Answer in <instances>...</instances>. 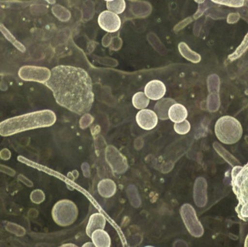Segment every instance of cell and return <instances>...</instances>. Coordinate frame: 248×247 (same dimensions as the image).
Segmentation results:
<instances>
[{
    "label": "cell",
    "mask_w": 248,
    "mask_h": 247,
    "mask_svg": "<svg viewBox=\"0 0 248 247\" xmlns=\"http://www.w3.org/2000/svg\"><path fill=\"white\" fill-rule=\"evenodd\" d=\"M47 2H49V4H55V0H46Z\"/></svg>",
    "instance_id": "obj_34"
},
{
    "label": "cell",
    "mask_w": 248,
    "mask_h": 247,
    "mask_svg": "<svg viewBox=\"0 0 248 247\" xmlns=\"http://www.w3.org/2000/svg\"><path fill=\"white\" fill-rule=\"evenodd\" d=\"M175 103H176V101L173 100V99L162 98L159 100L154 107V112L156 113L159 119L162 120L169 119V109Z\"/></svg>",
    "instance_id": "obj_14"
},
{
    "label": "cell",
    "mask_w": 248,
    "mask_h": 247,
    "mask_svg": "<svg viewBox=\"0 0 248 247\" xmlns=\"http://www.w3.org/2000/svg\"><path fill=\"white\" fill-rule=\"evenodd\" d=\"M99 26L108 33H115L120 29L122 20L120 17L113 12L106 10L99 15Z\"/></svg>",
    "instance_id": "obj_9"
},
{
    "label": "cell",
    "mask_w": 248,
    "mask_h": 247,
    "mask_svg": "<svg viewBox=\"0 0 248 247\" xmlns=\"http://www.w3.org/2000/svg\"><path fill=\"white\" fill-rule=\"evenodd\" d=\"M211 1L215 4L230 7H236V8L243 7L245 4V0H211Z\"/></svg>",
    "instance_id": "obj_25"
},
{
    "label": "cell",
    "mask_w": 248,
    "mask_h": 247,
    "mask_svg": "<svg viewBox=\"0 0 248 247\" xmlns=\"http://www.w3.org/2000/svg\"><path fill=\"white\" fill-rule=\"evenodd\" d=\"M18 75L23 81L45 84L50 78L51 71L45 67L25 65L19 70Z\"/></svg>",
    "instance_id": "obj_7"
},
{
    "label": "cell",
    "mask_w": 248,
    "mask_h": 247,
    "mask_svg": "<svg viewBox=\"0 0 248 247\" xmlns=\"http://www.w3.org/2000/svg\"><path fill=\"white\" fill-rule=\"evenodd\" d=\"M169 117L173 123H180L188 117L187 110L182 104L175 103L169 109Z\"/></svg>",
    "instance_id": "obj_16"
},
{
    "label": "cell",
    "mask_w": 248,
    "mask_h": 247,
    "mask_svg": "<svg viewBox=\"0 0 248 247\" xmlns=\"http://www.w3.org/2000/svg\"><path fill=\"white\" fill-rule=\"evenodd\" d=\"M232 185L239 202L236 212L241 220L248 221V163L244 167H234L232 171Z\"/></svg>",
    "instance_id": "obj_3"
},
{
    "label": "cell",
    "mask_w": 248,
    "mask_h": 247,
    "mask_svg": "<svg viewBox=\"0 0 248 247\" xmlns=\"http://www.w3.org/2000/svg\"><path fill=\"white\" fill-rule=\"evenodd\" d=\"M99 194L103 198H110L116 194L117 187L113 180L106 178L101 180L97 186Z\"/></svg>",
    "instance_id": "obj_15"
},
{
    "label": "cell",
    "mask_w": 248,
    "mask_h": 247,
    "mask_svg": "<svg viewBox=\"0 0 248 247\" xmlns=\"http://www.w3.org/2000/svg\"><path fill=\"white\" fill-rule=\"evenodd\" d=\"M214 147L217 150V152H218V155H221V158H224L232 166L235 167L240 165V162L233 155H232L230 152H227V150H226L223 146L219 145V144L215 142L214 144Z\"/></svg>",
    "instance_id": "obj_20"
},
{
    "label": "cell",
    "mask_w": 248,
    "mask_h": 247,
    "mask_svg": "<svg viewBox=\"0 0 248 247\" xmlns=\"http://www.w3.org/2000/svg\"><path fill=\"white\" fill-rule=\"evenodd\" d=\"M106 225V218L102 213H94L90 216L86 229L87 236L91 238L93 232L98 229H104Z\"/></svg>",
    "instance_id": "obj_13"
},
{
    "label": "cell",
    "mask_w": 248,
    "mask_h": 247,
    "mask_svg": "<svg viewBox=\"0 0 248 247\" xmlns=\"http://www.w3.org/2000/svg\"><path fill=\"white\" fill-rule=\"evenodd\" d=\"M179 50L182 57L193 62V63H198L201 61V56L197 52H194L189 48V46L185 42H181L179 44Z\"/></svg>",
    "instance_id": "obj_18"
},
{
    "label": "cell",
    "mask_w": 248,
    "mask_h": 247,
    "mask_svg": "<svg viewBox=\"0 0 248 247\" xmlns=\"http://www.w3.org/2000/svg\"><path fill=\"white\" fill-rule=\"evenodd\" d=\"M244 246L246 247H248V234L247 235V236H246V241H245Z\"/></svg>",
    "instance_id": "obj_31"
},
{
    "label": "cell",
    "mask_w": 248,
    "mask_h": 247,
    "mask_svg": "<svg viewBox=\"0 0 248 247\" xmlns=\"http://www.w3.org/2000/svg\"><path fill=\"white\" fill-rule=\"evenodd\" d=\"M208 184L203 177H198L195 182L193 198L198 207H204L208 203Z\"/></svg>",
    "instance_id": "obj_10"
},
{
    "label": "cell",
    "mask_w": 248,
    "mask_h": 247,
    "mask_svg": "<svg viewBox=\"0 0 248 247\" xmlns=\"http://www.w3.org/2000/svg\"><path fill=\"white\" fill-rule=\"evenodd\" d=\"M107 8L109 11L113 12L116 14H122L125 9V2L124 0H113L107 1Z\"/></svg>",
    "instance_id": "obj_23"
},
{
    "label": "cell",
    "mask_w": 248,
    "mask_h": 247,
    "mask_svg": "<svg viewBox=\"0 0 248 247\" xmlns=\"http://www.w3.org/2000/svg\"><path fill=\"white\" fill-rule=\"evenodd\" d=\"M105 1H113V0H105Z\"/></svg>",
    "instance_id": "obj_35"
},
{
    "label": "cell",
    "mask_w": 248,
    "mask_h": 247,
    "mask_svg": "<svg viewBox=\"0 0 248 247\" xmlns=\"http://www.w3.org/2000/svg\"><path fill=\"white\" fill-rule=\"evenodd\" d=\"M53 93L57 103L78 115L90 112L94 100L93 81L82 68L58 65L51 71L49 79L45 83Z\"/></svg>",
    "instance_id": "obj_1"
},
{
    "label": "cell",
    "mask_w": 248,
    "mask_h": 247,
    "mask_svg": "<svg viewBox=\"0 0 248 247\" xmlns=\"http://www.w3.org/2000/svg\"><path fill=\"white\" fill-rule=\"evenodd\" d=\"M82 171L86 177H89L90 175V166L88 164L84 163L82 165Z\"/></svg>",
    "instance_id": "obj_29"
},
{
    "label": "cell",
    "mask_w": 248,
    "mask_h": 247,
    "mask_svg": "<svg viewBox=\"0 0 248 247\" xmlns=\"http://www.w3.org/2000/svg\"><path fill=\"white\" fill-rule=\"evenodd\" d=\"M248 50V32L245 36L244 39L241 42L238 47L231 55H229L228 59L230 62H234L239 58H241L245 53Z\"/></svg>",
    "instance_id": "obj_21"
},
{
    "label": "cell",
    "mask_w": 248,
    "mask_h": 247,
    "mask_svg": "<svg viewBox=\"0 0 248 247\" xmlns=\"http://www.w3.org/2000/svg\"><path fill=\"white\" fill-rule=\"evenodd\" d=\"M240 18V15L237 13H232L229 15L228 19H227V22L229 23H236L237 20Z\"/></svg>",
    "instance_id": "obj_28"
},
{
    "label": "cell",
    "mask_w": 248,
    "mask_h": 247,
    "mask_svg": "<svg viewBox=\"0 0 248 247\" xmlns=\"http://www.w3.org/2000/svg\"><path fill=\"white\" fill-rule=\"evenodd\" d=\"M55 113L50 110L32 112L7 119L0 123V136H10L20 132L53 126Z\"/></svg>",
    "instance_id": "obj_2"
},
{
    "label": "cell",
    "mask_w": 248,
    "mask_h": 247,
    "mask_svg": "<svg viewBox=\"0 0 248 247\" xmlns=\"http://www.w3.org/2000/svg\"><path fill=\"white\" fill-rule=\"evenodd\" d=\"M214 130L217 139L224 145H234L243 136V126L240 122L232 116L220 117L216 123Z\"/></svg>",
    "instance_id": "obj_4"
},
{
    "label": "cell",
    "mask_w": 248,
    "mask_h": 247,
    "mask_svg": "<svg viewBox=\"0 0 248 247\" xmlns=\"http://www.w3.org/2000/svg\"><path fill=\"white\" fill-rule=\"evenodd\" d=\"M132 104L136 109L143 110L150 104V99L143 92H137L132 98Z\"/></svg>",
    "instance_id": "obj_22"
},
{
    "label": "cell",
    "mask_w": 248,
    "mask_h": 247,
    "mask_svg": "<svg viewBox=\"0 0 248 247\" xmlns=\"http://www.w3.org/2000/svg\"><path fill=\"white\" fill-rule=\"evenodd\" d=\"M220 106V98L218 93H211L208 98V107L211 112H216Z\"/></svg>",
    "instance_id": "obj_24"
},
{
    "label": "cell",
    "mask_w": 248,
    "mask_h": 247,
    "mask_svg": "<svg viewBox=\"0 0 248 247\" xmlns=\"http://www.w3.org/2000/svg\"><path fill=\"white\" fill-rule=\"evenodd\" d=\"M39 197H45V194L41 190H35L31 193V199L32 202L36 203V204H40L45 200L39 198Z\"/></svg>",
    "instance_id": "obj_27"
},
{
    "label": "cell",
    "mask_w": 248,
    "mask_h": 247,
    "mask_svg": "<svg viewBox=\"0 0 248 247\" xmlns=\"http://www.w3.org/2000/svg\"><path fill=\"white\" fill-rule=\"evenodd\" d=\"M174 131L179 135H185L189 133L191 129V125L188 120H185L180 123L174 124Z\"/></svg>",
    "instance_id": "obj_26"
},
{
    "label": "cell",
    "mask_w": 248,
    "mask_h": 247,
    "mask_svg": "<svg viewBox=\"0 0 248 247\" xmlns=\"http://www.w3.org/2000/svg\"><path fill=\"white\" fill-rule=\"evenodd\" d=\"M93 244L96 247H110L111 246V239L104 229H98L93 232L91 236Z\"/></svg>",
    "instance_id": "obj_17"
},
{
    "label": "cell",
    "mask_w": 248,
    "mask_h": 247,
    "mask_svg": "<svg viewBox=\"0 0 248 247\" xmlns=\"http://www.w3.org/2000/svg\"><path fill=\"white\" fill-rule=\"evenodd\" d=\"M106 160L113 173L123 174L128 168V161L119 149L115 146L109 145L106 149Z\"/></svg>",
    "instance_id": "obj_8"
},
{
    "label": "cell",
    "mask_w": 248,
    "mask_h": 247,
    "mask_svg": "<svg viewBox=\"0 0 248 247\" xmlns=\"http://www.w3.org/2000/svg\"><path fill=\"white\" fill-rule=\"evenodd\" d=\"M83 247H95V246H94V244L92 243V242H87V243H86L85 245H83Z\"/></svg>",
    "instance_id": "obj_30"
},
{
    "label": "cell",
    "mask_w": 248,
    "mask_h": 247,
    "mask_svg": "<svg viewBox=\"0 0 248 247\" xmlns=\"http://www.w3.org/2000/svg\"><path fill=\"white\" fill-rule=\"evenodd\" d=\"M136 120L140 128L144 130L150 131L157 126L158 117L153 110L143 109L137 113Z\"/></svg>",
    "instance_id": "obj_11"
},
{
    "label": "cell",
    "mask_w": 248,
    "mask_h": 247,
    "mask_svg": "<svg viewBox=\"0 0 248 247\" xmlns=\"http://www.w3.org/2000/svg\"><path fill=\"white\" fill-rule=\"evenodd\" d=\"M166 87L162 81L153 80L147 83L144 88V94L150 100H159L164 97Z\"/></svg>",
    "instance_id": "obj_12"
},
{
    "label": "cell",
    "mask_w": 248,
    "mask_h": 247,
    "mask_svg": "<svg viewBox=\"0 0 248 247\" xmlns=\"http://www.w3.org/2000/svg\"><path fill=\"white\" fill-rule=\"evenodd\" d=\"M180 214L188 232L195 238H200L204 234V229L197 216L195 208L191 204H185L180 209Z\"/></svg>",
    "instance_id": "obj_6"
},
{
    "label": "cell",
    "mask_w": 248,
    "mask_h": 247,
    "mask_svg": "<svg viewBox=\"0 0 248 247\" xmlns=\"http://www.w3.org/2000/svg\"><path fill=\"white\" fill-rule=\"evenodd\" d=\"M54 221L62 227L71 226L78 216V207L71 200H62L54 205L52 211Z\"/></svg>",
    "instance_id": "obj_5"
},
{
    "label": "cell",
    "mask_w": 248,
    "mask_h": 247,
    "mask_svg": "<svg viewBox=\"0 0 248 247\" xmlns=\"http://www.w3.org/2000/svg\"><path fill=\"white\" fill-rule=\"evenodd\" d=\"M195 1L198 3V4H202L205 0H195Z\"/></svg>",
    "instance_id": "obj_33"
},
{
    "label": "cell",
    "mask_w": 248,
    "mask_h": 247,
    "mask_svg": "<svg viewBox=\"0 0 248 247\" xmlns=\"http://www.w3.org/2000/svg\"><path fill=\"white\" fill-rule=\"evenodd\" d=\"M0 31L1 32V33L4 35V37H5L16 49H18V50L21 52H26V46H25L23 44L20 43L18 40H17L16 37L10 33V30H9L2 23H0Z\"/></svg>",
    "instance_id": "obj_19"
},
{
    "label": "cell",
    "mask_w": 248,
    "mask_h": 247,
    "mask_svg": "<svg viewBox=\"0 0 248 247\" xmlns=\"http://www.w3.org/2000/svg\"><path fill=\"white\" fill-rule=\"evenodd\" d=\"M62 247H77V245H72V244H69V245H62Z\"/></svg>",
    "instance_id": "obj_32"
}]
</instances>
